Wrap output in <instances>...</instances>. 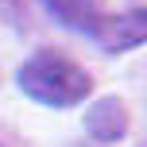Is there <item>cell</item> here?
<instances>
[{
	"label": "cell",
	"mask_w": 147,
	"mask_h": 147,
	"mask_svg": "<svg viewBox=\"0 0 147 147\" xmlns=\"http://www.w3.org/2000/svg\"><path fill=\"white\" fill-rule=\"evenodd\" d=\"M20 89L39 105H51V109H70V105H81L93 89L89 74L62 51H39L31 54L27 62L16 74Z\"/></svg>",
	"instance_id": "cell-1"
},
{
	"label": "cell",
	"mask_w": 147,
	"mask_h": 147,
	"mask_svg": "<svg viewBox=\"0 0 147 147\" xmlns=\"http://www.w3.org/2000/svg\"><path fill=\"white\" fill-rule=\"evenodd\" d=\"M85 128L97 136V140H105V143L116 140V136H124L128 132V109H124V101L101 97V101L85 112Z\"/></svg>",
	"instance_id": "cell-3"
},
{
	"label": "cell",
	"mask_w": 147,
	"mask_h": 147,
	"mask_svg": "<svg viewBox=\"0 0 147 147\" xmlns=\"http://www.w3.org/2000/svg\"><path fill=\"white\" fill-rule=\"evenodd\" d=\"M39 4H43L58 23H66L74 31H85V35L97 27V20H101L97 0H39Z\"/></svg>",
	"instance_id": "cell-4"
},
{
	"label": "cell",
	"mask_w": 147,
	"mask_h": 147,
	"mask_svg": "<svg viewBox=\"0 0 147 147\" xmlns=\"http://www.w3.org/2000/svg\"><path fill=\"white\" fill-rule=\"evenodd\" d=\"M89 35L109 54L132 51V47L147 43V8H128V12H120V16H101Z\"/></svg>",
	"instance_id": "cell-2"
}]
</instances>
